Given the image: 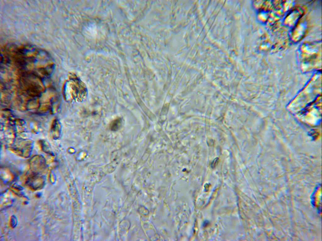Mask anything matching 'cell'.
Instances as JSON below:
<instances>
[{"label": "cell", "instance_id": "1", "mask_svg": "<svg viewBox=\"0 0 322 241\" xmlns=\"http://www.w3.org/2000/svg\"><path fill=\"white\" fill-rule=\"evenodd\" d=\"M15 58L17 67L27 72L46 76L52 73L54 68L49 52L34 45H17Z\"/></svg>", "mask_w": 322, "mask_h": 241}, {"label": "cell", "instance_id": "7", "mask_svg": "<svg viewBox=\"0 0 322 241\" xmlns=\"http://www.w3.org/2000/svg\"><path fill=\"white\" fill-rule=\"evenodd\" d=\"M62 126L61 123L58 119L54 120L52 124L50 134L52 138L58 140L60 137L61 133Z\"/></svg>", "mask_w": 322, "mask_h": 241}, {"label": "cell", "instance_id": "3", "mask_svg": "<svg viewBox=\"0 0 322 241\" xmlns=\"http://www.w3.org/2000/svg\"><path fill=\"white\" fill-rule=\"evenodd\" d=\"M297 53L299 57L303 60L319 59L321 56V41L304 43L299 46Z\"/></svg>", "mask_w": 322, "mask_h": 241}, {"label": "cell", "instance_id": "5", "mask_svg": "<svg viewBox=\"0 0 322 241\" xmlns=\"http://www.w3.org/2000/svg\"><path fill=\"white\" fill-rule=\"evenodd\" d=\"M304 13V10L302 8H293L285 16L283 22L284 25L292 29L302 19Z\"/></svg>", "mask_w": 322, "mask_h": 241}, {"label": "cell", "instance_id": "2", "mask_svg": "<svg viewBox=\"0 0 322 241\" xmlns=\"http://www.w3.org/2000/svg\"><path fill=\"white\" fill-rule=\"evenodd\" d=\"M86 94V89L84 84L76 77H72L64 85L63 94L67 101L82 100Z\"/></svg>", "mask_w": 322, "mask_h": 241}, {"label": "cell", "instance_id": "10", "mask_svg": "<svg viewBox=\"0 0 322 241\" xmlns=\"http://www.w3.org/2000/svg\"><path fill=\"white\" fill-rule=\"evenodd\" d=\"M270 11L261 9L258 10V18L262 23H265L268 21L271 15Z\"/></svg>", "mask_w": 322, "mask_h": 241}, {"label": "cell", "instance_id": "4", "mask_svg": "<svg viewBox=\"0 0 322 241\" xmlns=\"http://www.w3.org/2000/svg\"><path fill=\"white\" fill-rule=\"evenodd\" d=\"M33 146V141L30 139L15 138L10 144L9 148L13 153L17 155L26 158L31 155Z\"/></svg>", "mask_w": 322, "mask_h": 241}, {"label": "cell", "instance_id": "11", "mask_svg": "<svg viewBox=\"0 0 322 241\" xmlns=\"http://www.w3.org/2000/svg\"><path fill=\"white\" fill-rule=\"evenodd\" d=\"M121 119L119 118L113 121L111 124V128L112 130H117L121 126Z\"/></svg>", "mask_w": 322, "mask_h": 241}, {"label": "cell", "instance_id": "6", "mask_svg": "<svg viewBox=\"0 0 322 241\" xmlns=\"http://www.w3.org/2000/svg\"><path fill=\"white\" fill-rule=\"evenodd\" d=\"M308 22L305 19H300L296 25L291 29L290 39L293 43L300 41L304 37L308 29Z\"/></svg>", "mask_w": 322, "mask_h": 241}, {"label": "cell", "instance_id": "8", "mask_svg": "<svg viewBox=\"0 0 322 241\" xmlns=\"http://www.w3.org/2000/svg\"><path fill=\"white\" fill-rule=\"evenodd\" d=\"M27 181L30 185L33 188H34V187L36 185V188H37L43 185L44 180L42 176L35 173L30 176L28 178Z\"/></svg>", "mask_w": 322, "mask_h": 241}, {"label": "cell", "instance_id": "9", "mask_svg": "<svg viewBox=\"0 0 322 241\" xmlns=\"http://www.w3.org/2000/svg\"><path fill=\"white\" fill-rule=\"evenodd\" d=\"M30 163L31 166L35 169H43L46 167V164L45 159L40 155L33 156L31 159Z\"/></svg>", "mask_w": 322, "mask_h": 241}]
</instances>
